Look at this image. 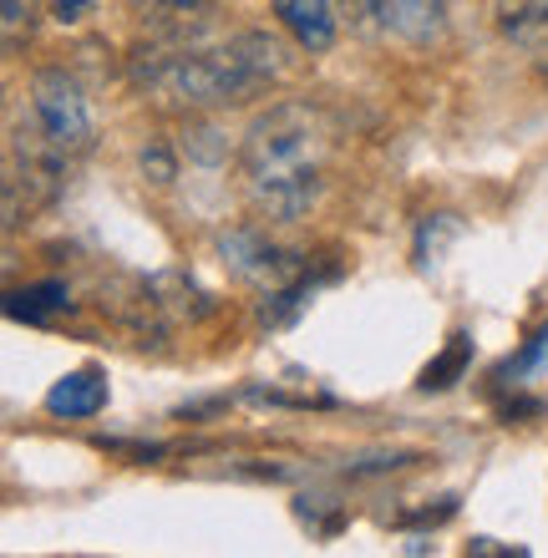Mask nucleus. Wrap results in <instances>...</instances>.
<instances>
[{
	"label": "nucleus",
	"mask_w": 548,
	"mask_h": 558,
	"mask_svg": "<svg viewBox=\"0 0 548 558\" xmlns=\"http://www.w3.org/2000/svg\"><path fill=\"white\" fill-rule=\"evenodd\" d=\"M467 366H473V336H452L447 340V351L431 361L427 371H422V391H447V386H458L462 376H467Z\"/></svg>",
	"instance_id": "8"
},
{
	"label": "nucleus",
	"mask_w": 548,
	"mask_h": 558,
	"mask_svg": "<svg viewBox=\"0 0 548 558\" xmlns=\"http://www.w3.org/2000/svg\"><path fill=\"white\" fill-rule=\"evenodd\" d=\"M223 259L239 269L244 279L254 284H269V290H280L284 279L300 269V259L280 244H269L259 229H239V234H223Z\"/></svg>",
	"instance_id": "4"
},
{
	"label": "nucleus",
	"mask_w": 548,
	"mask_h": 558,
	"mask_svg": "<svg viewBox=\"0 0 548 558\" xmlns=\"http://www.w3.org/2000/svg\"><path fill=\"white\" fill-rule=\"evenodd\" d=\"M244 183L269 223H295L326 189V122L315 107L280 102L244 137Z\"/></svg>",
	"instance_id": "1"
},
{
	"label": "nucleus",
	"mask_w": 548,
	"mask_h": 558,
	"mask_svg": "<svg viewBox=\"0 0 548 558\" xmlns=\"http://www.w3.org/2000/svg\"><path fill=\"white\" fill-rule=\"evenodd\" d=\"M31 118H36V128L46 133V143H57L66 158L87 153L92 137H97L82 87H76L66 72H57V66H46V72L31 76Z\"/></svg>",
	"instance_id": "3"
},
{
	"label": "nucleus",
	"mask_w": 548,
	"mask_h": 558,
	"mask_svg": "<svg viewBox=\"0 0 548 558\" xmlns=\"http://www.w3.org/2000/svg\"><path fill=\"white\" fill-rule=\"evenodd\" d=\"M498 26L513 41H534L548 31V0H498Z\"/></svg>",
	"instance_id": "9"
},
{
	"label": "nucleus",
	"mask_w": 548,
	"mask_h": 558,
	"mask_svg": "<svg viewBox=\"0 0 548 558\" xmlns=\"http://www.w3.org/2000/svg\"><path fill=\"white\" fill-rule=\"evenodd\" d=\"M284 72V51L265 31H244L219 51H143L133 61V76L143 87L163 92L188 107H223L249 92L269 87Z\"/></svg>",
	"instance_id": "2"
},
{
	"label": "nucleus",
	"mask_w": 548,
	"mask_h": 558,
	"mask_svg": "<svg viewBox=\"0 0 548 558\" xmlns=\"http://www.w3.org/2000/svg\"><path fill=\"white\" fill-rule=\"evenodd\" d=\"M503 416H538V401H508Z\"/></svg>",
	"instance_id": "16"
},
{
	"label": "nucleus",
	"mask_w": 548,
	"mask_h": 558,
	"mask_svg": "<svg viewBox=\"0 0 548 558\" xmlns=\"http://www.w3.org/2000/svg\"><path fill=\"white\" fill-rule=\"evenodd\" d=\"M0 26H5V46H21V36H31V0H0Z\"/></svg>",
	"instance_id": "11"
},
{
	"label": "nucleus",
	"mask_w": 548,
	"mask_h": 558,
	"mask_svg": "<svg viewBox=\"0 0 548 558\" xmlns=\"http://www.w3.org/2000/svg\"><path fill=\"white\" fill-rule=\"evenodd\" d=\"M107 407V376L102 371H66L51 391H46V412L51 416H66V422H87V416H97Z\"/></svg>",
	"instance_id": "5"
},
{
	"label": "nucleus",
	"mask_w": 548,
	"mask_h": 558,
	"mask_svg": "<svg viewBox=\"0 0 548 558\" xmlns=\"http://www.w3.org/2000/svg\"><path fill=\"white\" fill-rule=\"evenodd\" d=\"M214 137V128H198V133H188V153L198 162H219V158H229V143H208Z\"/></svg>",
	"instance_id": "13"
},
{
	"label": "nucleus",
	"mask_w": 548,
	"mask_h": 558,
	"mask_svg": "<svg viewBox=\"0 0 548 558\" xmlns=\"http://www.w3.org/2000/svg\"><path fill=\"white\" fill-rule=\"evenodd\" d=\"M467 554H523V548H503V544H492V538H473Z\"/></svg>",
	"instance_id": "15"
},
{
	"label": "nucleus",
	"mask_w": 548,
	"mask_h": 558,
	"mask_svg": "<svg viewBox=\"0 0 548 558\" xmlns=\"http://www.w3.org/2000/svg\"><path fill=\"white\" fill-rule=\"evenodd\" d=\"M275 15L305 51H330L336 46V0H275Z\"/></svg>",
	"instance_id": "6"
},
{
	"label": "nucleus",
	"mask_w": 548,
	"mask_h": 558,
	"mask_svg": "<svg viewBox=\"0 0 548 558\" xmlns=\"http://www.w3.org/2000/svg\"><path fill=\"white\" fill-rule=\"evenodd\" d=\"M544 361H548V330L534 340V345H528V351L519 355V361H508V366L498 371V381H519V376H528V371H538V366H544Z\"/></svg>",
	"instance_id": "12"
},
{
	"label": "nucleus",
	"mask_w": 548,
	"mask_h": 558,
	"mask_svg": "<svg viewBox=\"0 0 548 558\" xmlns=\"http://www.w3.org/2000/svg\"><path fill=\"white\" fill-rule=\"evenodd\" d=\"M143 173H148L153 183H173V178H179V158H173V147H168L163 137H153V143L143 147Z\"/></svg>",
	"instance_id": "10"
},
{
	"label": "nucleus",
	"mask_w": 548,
	"mask_h": 558,
	"mask_svg": "<svg viewBox=\"0 0 548 558\" xmlns=\"http://www.w3.org/2000/svg\"><path fill=\"white\" fill-rule=\"evenodd\" d=\"M51 11H57V21H82L92 11V0H51Z\"/></svg>",
	"instance_id": "14"
},
{
	"label": "nucleus",
	"mask_w": 548,
	"mask_h": 558,
	"mask_svg": "<svg viewBox=\"0 0 548 558\" xmlns=\"http://www.w3.org/2000/svg\"><path fill=\"white\" fill-rule=\"evenodd\" d=\"M57 310H72V290H66L61 279H41V284H26V290L5 294V315H11V320L41 325V320H51Z\"/></svg>",
	"instance_id": "7"
}]
</instances>
